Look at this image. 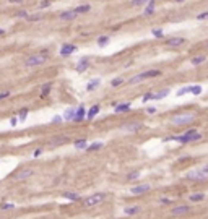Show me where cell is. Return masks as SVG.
Here are the masks:
<instances>
[{"mask_svg":"<svg viewBox=\"0 0 208 219\" xmlns=\"http://www.w3.org/2000/svg\"><path fill=\"white\" fill-rule=\"evenodd\" d=\"M176 2H177V3H181V2H184V0H176Z\"/></svg>","mask_w":208,"mask_h":219,"instance_id":"f5cc1de1","label":"cell"},{"mask_svg":"<svg viewBox=\"0 0 208 219\" xmlns=\"http://www.w3.org/2000/svg\"><path fill=\"white\" fill-rule=\"evenodd\" d=\"M3 34H5V31H3V29H0V36H3Z\"/></svg>","mask_w":208,"mask_h":219,"instance_id":"816d5d0a","label":"cell"},{"mask_svg":"<svg viewBox=\"0 0 208 219\" xmlns=\"http://www.w3.org/2000/svg\"><path fill=\"white\" fill-rule=\"evenodd\" d=\"M122 83H124V78H122V76H120V78H114L112 81H111V86H114V88H116V86L122 85Z\"/></svg>","mask_w":208,"mask_h":219,"instance_id":"1f68e13d","label":"cell"},{"mask_svg":"<svg viewBox=\"0 0 208 219\" xmlns=\"http://www.w3.org/2000/svg\"><path fill=\"white\" fill-rule=\"evenodd\" d=\"M99 83H101V80H99V78L91 80V81H89L88 85H86V91H89V93H91V91H94V89L99 86Z\"/></svg>","mask_w":208,"mask_h":219,"instance_id":"ffe728a7","label":"cell"},{"mask_svg":"<svg viewBox=\"0 0 208 219\" xmlns=\"http://www.w3.org/2000/svg\"><path fill=\"white\" fill-rule=\"evenodd\" d=\"M159 203H161V204H169V203H171V200H169V198H161Z\"/></svg>","mask_w":208,"mask_h":219,"instance_id":"bcb514c9","label":"cell"},{"mask_svg":"<svg viewBox=\"0 0 208 219\" xmlns=\"http://www.w3.org/2000/svg\"><path fill=\"white\" fill-rule=\"evenodd\" d=\"M10 96V91H5V93H0V101L2 99H7V97Z\"/></svg>","mask_w":208,"mask_h":219,"instance_id":"f6af8a7d","label":"cell"},{"mask_svg":"<svg viewBox=\"0 0 208 219\" xmlns=\"http://www.w3.org/2000/svg\"><path fill=\"white\" fill-rule=\"evenodd\" d=\"M190 211V206L189 204H181V206H174L171 210V214L172 216H182V214H187Z\"/></svg>","mask_w":208,"mask_h":219,"instance_id":"ba28073f","label":"cell"},{"mask_svg":"<svg viewBox=\"0 0 208 219\" xmlns=\"http://www.w3.org/2000/svg\"><path fill=\"white\" fill-rule=\"evenodd\" d=\"M49 5H51V0H42V2L39 3L41 8H46V7H49Z\"/></svg>","mask_w":208,"mask_h":219,"instance_id":"b9f144b4","label":"cell"},{"mask_svg":"<svg viewBox=\"0 0 208 219\" xmlns=\"http://www.w3.org/2000/svg\"><path fill=\"white\" fill-rule=\"evenodd\" d=\"M187 93H190V86H184V88H181L177 91V96H184V94H187Z\"/></svg>","mask_w":208,"mask_h":219,"instance_id":"d6a6232c","label":"cell"},{"mask_svg":"<svg viewBox=\"0 0 208 219\" xmlns=\"http://www.w3.org/2000/svg\"><path fill=\"white\" fill-rule=\"evenodd\" d=\"M49 58V54H33L25 60L26 67H39V65H44Z\"/></svg>","mask_w":208,"mask_h":219,"instance_id":"277c9868","label":"cell"},{"mask_svg":"<svg viewBox=\"0 0 208 219\" xmlns=\"http://www.w3.org/2000/svg\"><path fill=\"white\" fill-rule=\"evenodd\" d=\"M89 10H91V7H89V5H80V7H77V8L73 10V12L77 13V15H81V13H88Z\"/></svg>","mask_w":208,"mask_h":219,"instance_id":"cb8c5ba5","label":"cell"},{"mask_svg":"<svg viewBox=\"0 0 208 219\" xmlns=\"http://www.w3.org/2000/svg\"><path fill=\"white\" fill-rule=\"evenodd\" d=\"M64 196L67 198V200H72V201L80 200V195H78V193H75V192H65V193H64Z\"/></svg>","mask_w":208,"mask_h":219,"instance_id":"484cf974","label":"cell"},{"mask_svg":"<svg viewBox=\"0 0 208 219\" xmlns=\"http://www.w3.org/2000/svg\"><path fill=\"white\" fill-rule=\"evenodd\" d=\"M16 16H21V18H28L29 15H28V12H26V10H20V12L16 13Z\"/></svg>","mask_w":208,"mask_h":219,"instance_id":"f35d334b","label":"cell"},{"mask_svg":"<svg viewBox=\"0 0 208 219\" xmlns=\"http://www.w3.org/2000/svg\"><path fill=\"white\" fill-rule=\"evenodd\" d=\"M159 75H161V70H146L143 73H138V75L132 76L129 80V83L130 85H137V83H141L148 78H156V76H159Z\"/></svg>","mask_w":208,"mask_h":219,"instance_id":"3957f363","label":"cell"},{"mask_svg":"<svg viewBox=\"0 0 208 219\" xmlns=\"http://www.w3.org/2000/svg\"><path fill=\"white\" fill-rule=\"evenodd\" d=\"M141 127H143L141 122H130V123L122 125V131H138Z\"/></svg>","mask_w":208,"mask_h":219,"instance_id":"30bf717a","label":"cell"},{"mask_svg":"<svg viewBox=\"0 0 208 219\" xmlns=\"http://www.w3.org/2000/svg\"><path fill=\"white\" fill-rule=\"evenodd\" d=\"M143 13H145V15H153V13H155V0H150V5L145 8Z\"/></svg>","mask_w":208,"mask_h":219,"instance_id":"4316f807","label":"cell"},{"mask_svg":"<svg viewBox=\"0 0 208 219\" xmlns=\"http://www.w3.org/2000/svg\"><path fill=\"white\" fill-rule=\"evenodd\" d=\"M205 60H207V55H195V57L190 58V64H192L193 67H198V65H202Z\"/></svg>","mask_w":208,"mask_h":219,"instance_id":"ac0fdd59","label":"cell"},{"mask_svg":"<svg viewBox=\"0 0 208 219\" xmlns=\"http://www.w3.org/2000/svg\"><path fill=\"white\" fill-rule=\"evenodd\" d=\"M141 211V206L140 204H130V206H125L124 208V213L127 214V216H133V214L140 213Z\"/></svg>","mask_w":208,"mask_h":219,"instance_id":"7c38bea8","label":"cell"},{"mask_svg":"<svg viewBox=\"0 0 208 219\" xmlns=\"http://www.w3.org/2000/svg\"><path fill=\"white\" fill-rule=\"evenodd\" d=\"M138 179H140V172L138 170H133V172H130L127 175V180H138Z\"/></svg>","mask_w":208,"mask_h":219,"instance_id":"f546056e","label":"cell"},{"mask_svg":"<svg viewBox=\"0 0 208 219\" xmlns=\"http://www.w3.org/2000/svg\"><path fill=\"white\" fill-rule=\"evenodd\" d=\"M155 99V93H146L143 96V102H148V101H153Z\"/></svg>","mask_w":208,"mask_h":219,"instance_id":"d590c367","label":"cell"},{"mask_svg":"<svg viewBox=\"0 0 208 219\" xmlns=\"http://www.w3.org/2000/svg\"><path fill=\"white\" fill-rule=\"evenodd\" d=\"M145 3H150V0H132V5H135V7L145 5Z\"/></svg>","mask_w":208,"mask_h":219,"instance_id":"836d02e7","label":"cell"},{"mask_svg":"<svg viewBox=\"0 0 208 219\" xmlns=\"http://www.w3.org/2000/svg\"><path fill=\"white\" fill-rule=\"evenodd\" d=\"M16 122H18V119H16V117H13V119H12V120H10V123H12V125H13V127H15V125H16Z\"/></svg>","mask_w":208,"mask_h":219,"instance_id":"681fc988","label":"cell"},{"mask_svg":"<svg viewBox=\"0 0 208 219\" xmlns=\"http://www.w3.org/2000/svg\"><path fill=\"white\" fill-rule=\"evenodd\" d=\"M26 115H28V110H21V112H20V115H18V120L20 122H25L26 120Z\"/></svg>","mask_w":208,"mask_h":219,"instance_id":"74e56055","label":"cell"},{"mask_svg":"<svg viewBox=\"0 0 208 219\" xmlns=\"http://www.w3.org/2000/svg\"><path fill=\"white\" fill-rule=\"evenodd\" d=\"M0 210H15V204L13 203H3V204H0Z\"/></svg>","mask_w":208,"mask_h":219,"instance_id":"e575fe53","label":"cell"},{"mask_svg":"<svg viewBox=\"0 0 208 219\" xmlns=\"http://www.w3.org/2000/svg\"><path fill=\"white\" fill-rule=\"evenodd\" d=\"M202 170H203L205 174H208V164H207V166H203V167H202Z\"/></svg>","mask_w":208,"mask_h":219,"instance_id":"f907efd6","label":"cell"},{"mask_svg":"<svg viewBox=\"0 0 208 219\" xmlns=\"http://www.w3.org/2000/svg\"><path fill=\"white\" fill-rule=\"evenodd\" d=\"M65 141H67V138L65 137H59V138H54V140H52V146H55V145H64Z\"/></svg>","mask_w":208,"mask_h":219,"instance_id":"f1b7e54d","label":"cell"},{"mask_svg":"<svg viewBox=\"0 0 208 219\" xmlns=\"http://www.w3.org/2000/svg\"><path fill=\"white\" fill-rule=\"evenodd\" d=\"M197 20H208V12H205V13H200V15H197Z\"/></svg>","mask_w":208,"mask_h":219,"instance_id":"7bdbcfd3","label":"cell"},{"mask_svg":"<svg viewBox=\"0 0 208 219\" xmlns=\"http://www.w3.org/2000/svg\"><path fill=\"white\" fill-rule=\"evenodd\" d=\"M75 50H77V46H73V44H64L59 52H60V55H72Z\"/></svg>","mask_w":208,"mask_h":219,"instance_id":"4fadbf2b","label":"cell"},{"mask_svg":"<svg viewBox=\"0 0 208 219\" xmlns=\"http://www.w3.org/2000/svg\"><path fill=\"white\" fill-rule=\"evenodd\" d=\"M164 44L168 47H179L182 44H185V37H169V39H166Z\"/></svg>","mask_w":208,"mask_h":219,"instance_id":"9c48e42d","label":"cell"},{"mask_svg":"<svg viewBox=\"0 0 208 219\" xmlns=\"http://www.w3.org/2000/svg\"><path fill=\"white\" fill-rule=\"evenodd\" d=\"M62 120H64V117L57 115V117H54V119H52V123H60Z\"/></svg>","mask_w":208,"mask_h":219,"instance_id":"ee69618b","label":"cell"},{"mask_svg":"<svg viewBox=\"0 0 208 219\" xmlns=\"http://www.w3.org/2000/svg\"><path fill=\"white\" fill-rule=\"evenodd\" d=\"M104 200H106V193L98 192V193H93V195H89V196H86L85 200H83V204H85L86 208H91V206H98Z\"/></svg>","mask_w":208,"mask_h":219,"instance_id":"5b68a950","label":"cell"},{"mask_svg":"<svg viewBox=\"0 0 208 219\" xmlns=\"http://www.w3.org/2000/svg\"><path fill=\"white\" fill-rule=\"evenodd\" d=\"M187 179L193 180V182H205V180H208V174H205L202 169H193L187 172Z\"/></svg>","mask_w":208,"mask_h":219,"instance_id":"8992f818","label":"cell"},{"mask_svg":"<svg viewBox=\"0 0 208 219\" xmlns=\"http://www.w3.org/2000/svg\"><path fill=\"white\" fill-rule=\"evenodd\" d=\"M75 16H77V13L73 10H67V12H62L59 15V18L64 20V21H70V20H75Z\"/></svg>","mask_w":208,"mask_h":219,"instance_id":"9a60e30c","label":"cell"},{"mask_svg":"<svg viewBox=\"0 0 208 219\" xmlns=\"http://www.w3.org/2000/svg\"><path fill=\"white\" fill-rule=\"evenodd\" d=\"M41 153H42L41 149H36V151L33 153V156H34V158H37V156H41Z\"/></svg>","mask_w":208,"mask_h":219,"instance_id":"7dc6e473","label":"cell"},{"mask_svg":"<svg viewBox=\"0 0 208 219\" xmlns=\"http://www.w3.org/2000/svg\"><path fill=\"white\" fill-rule=\"evenodd\" d=\"M103 148V143H93V145H89L88 148V151H96V149H101Z\"/></svg>","mask_w":208,"mask_h":219,"instance_id":"4dcf8cb0","label":"cell"},{"mask_svg":"<svg viewBox=\"0 0 208 219\" xmlns=\"http://www.w3.org/2000/svg\"><path fill=\"white\" fill-rule=\"evenodd\" d=\"M153 36H155V37H163L164 34H163L161 29H153Z\"/></svg>","mask_w":208,"mask_h":219,"instance_id":"ab89813d","label":"cell"},{"mask_svg":"<svg viewBox=\"0 0 208 219\" xmlns=\"http://www.w3.org/2000/svg\"><path fill=\"white\" fill-rule=\"evenodd\" d=\"M171 93V89H168V88H164V89H161V91H158V93H155V99H163V97H166Z\"/></svg>","mask_w":208,"mask_h":219,"instance_id":"d4e9b609","label":"cell"},{"mask_svg":"<svg viewBox=\"0 0 208 219\" xmlns=\"http://www.w3.org/2000/svg\"><path fill=\"white\" fill-rule=\"evenodd\" d=\"M107 41H109V36H101L98 39V44L99 46H104V44H107Z\"/></svg>","mask_w":208,"mask_h":219,"instance_id":"8d00e7d4","label":"cell"},{"mask_svg":"<svg viewBox=\"0 0 208 219\" xmlns=\"http://www.w3.org/2000/svg\"><path fill=\"white\" fill-rule=\"evenodd\" d=\"M75 114H77V109L68 107V109L64 112V120H73L75 119Z\"/></svg>","mask_w":208,"mask_h":219,"instance_id":"d6986e66","label":"cell"},{"mask_svg":"<svg viewBox=\"0 0 208 219\" xmlns=\"http://www.w3.org/2000/svg\"><path fill=\"white\" fill-rule=\"evenodd\" d=\"M146 112H148V114H155V112H156V109H155V107H148Z\"/></svg>","mask_w":208,"mask_h":219,"instance_id":"c3c4849f","label":"cell"},{"mask_svg":"<svg viewBox=\"0 0 208 219\" xmlns=\"http://www.w3.org/2000/svg\"><path fill=\"white\" fill-rule=\"evenodd\" d=\"M202 86H198V85H195V86H190V93L192 94H195V96H198V94H202Z\"/></svg>","mask_w":208,"mask_h":219,"instance_id":"83f0119b","label":"cell"},{"mask_svg":"<svg viewBox=\"0 0 208 219\" xmlns=\"http://www.w3.org/2000/svg\"><path fill=\"white\" fill-rule=\"evenodd\" d=\"M203 198H205V193L197 192V193H192V195H190L189 200L192 201V203H198V201H203Z\"/></svg>","mask_w":208,"mask_h":219,"instance_id":"44dd1931","label":"cell"},{"mask_svg":"<svg viewBox=\"0 0 208 219\" xmlns=\"http://www.w3.org/2000/svg\"><path fill=\"white\" fill-rule=\"evenodd\" d=\"M150 188H151L150 183H143V185H137V187H133V188H132L130 192H132V195H143V193L150 192Z\"/></svg>","mask_w":208,"mask_h":219,"instance_id":"8fae6325","label":"cell"},{"mask_svg":"<svg viewBox=\"0 0 208 219\" xmlns=\"http://www.w3.org/2000/svg\"><path fill=\"white\" fill-rule=\"evenodd\" d=\"M99 109H101V107H99L98 104H94V106H93L91 109H89L88 112H86V119H88V120L94 119V117H96V115H98V114H99Z\"/></svg>","mask_w":208,"mask_h":219,"instance_id":"2e32d148","label":"cell"},{"mask_svg":"<svg viewBox=\"0 0 208 219\" xmlns=\"http://www.w3.org/2000/svg\"><path fill=\"white\" fill-rule=\"evenodd\" d=\"M197 119V114L195 112H181V114H176V115H172L171 117V123L172 125H187V123H190V122H193Z\"/></svg>","mask_w":208,"mask_h":219,"instance_id":"7a4b0ae2","label":"cell"},{"mask_svg":"<svg viewBox=\"0 0 208 219\" xmlns=\"http://www.w3.org/2000/svg\"><path fill=\"white\" fill-rule=\"evenodd\" d=\"M85 115H86V110H85V107L83 106H80L78 109H77V114H75V122H83L85 120Z\"/></svg>","mask_w":208,"mask_h":219,"instance_id":"e0dca14e","label":"cell"},{"mask_svg":"<svg viewBox=\"0 0 208 219\" xmlns=\"http://www.w3.org/2000/svg\"><path fill=\"white\" fill-rule=\"evenodd\" d=\"M207 47H208V42H207Z\"/></svg>","mask_w":208,"mask_h":219,"instance_id":"db71d44e","label":"cell"},{"mask_svg":"<svg viewBox=\"0 0 208 219\" xmlns=\"http://www.w3.org/2000/svg\"><path fill=\"white\" fill-rule=\"evenodd\" d=\"M169 140H174V141H181V143H192V141H198L202 140V133L195 130V128H190L187 133L181 135V137H171V138H166V141Z\"/></svg>","mask_w":208,"mask_h":219,"instance_id":"6da1fadb","label":"cell"},{"mask_svg":"<svg viewBox=\"0 0 208 219\" xmlns=\"http://www.w3.org/2000/svg\"><path fill=\"white\" fill-rule=\"evenodd\" d=\"M33 174H34V170L33 169H29V167H23L20 172H16V175H15V179L16 180H20V182H23V180H28L29 177H33Z\"/></svg>","mask_w":208,"mask_h":219,"instance_id":"52a82bcc","label":"cell"},{"mask_svg":"<svg viewBox=\"0 0 208 219\" xmlns=\"http://www.w3.org/2000/svg\"><path fill=\"white\" fill-rule=\"evenodd\" d=\"M75 148L77 149H86L88 148V141H86L85 138H80V140L75 141Z\"/></svg>","mask_w":208,"mask_h":219,"instance_id":"603a6c76","label":"cell"},{"mask_svg":"<svg viewBox=\"0 0 208 219\" xmlns=\"http://www.w3.org/2000/svg\"><path fill=\"white\" fill-rule=\"evenodd\" d=\"M51 93V85H44L42 86V94H49Z\"/></svg>","mask_w":208,"mask_h":219,"instance_id":"60d3db41","label":"cell"},{"mask_svg":"<svg viewBox=\"0 0 208 219\" xmlns=\"http://www.w3.org/2000/svg\"><path fill=\"white\" fill-rule=\"evenodd\" d=\"M89 68V60L88 58H83V60H80L78 64H77V67H75V70H77L78 73H83V72H86Z\"/></svg>","mask_w":208,"mask_h":219,"instance_id":"5bb4252c","label":"cell"},{"mask_svg":"<svg viewBox=\"0 0 208 219\" xmlns=\"http://www.w3.org/2000/svg\"><path fill=\"white\" fill-rule=\"evenodd\" d=\"M130 109V102H125V104H117L116 107H114V112H127V110Z\"/></svg>","mask_w":208,"mask_h":219,"instance_id":"7402d4cb","label":"cell"}]
</instances>
